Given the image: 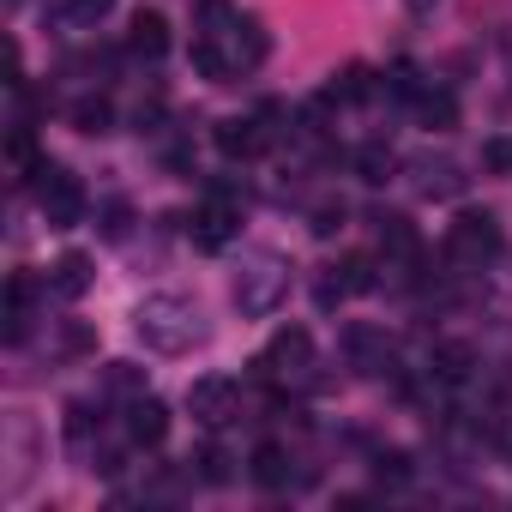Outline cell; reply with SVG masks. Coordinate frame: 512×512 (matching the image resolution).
I'll use <instances>...</instances> for the list:
<instances>
[{
	"mask_svg": "<svg viewBox=\"0 0 512 512\" xmlns=\"http://www.w3.org/2000/svg\"><path fill=\"white\" fill-rule=\"evenodd\" d=\"M338 223H344V205H320L314 211V235H332Z\"/></svg>",
	"mask_w": 512,
	"mask_h": 512,
	"instance_id": "f546056e",
	"label": "cell"
},
{
	"mask_svg": "<svg viewBox=\"0 0 512 512\" xmlns=\"http://www.w3.org/2000/svg\"><path fill=\"white\" fill-rule=\"evenodd\" d=\"M284 296H290V260L272 247H253L229 284V302L241 308V320H266V314H278Z\"/></svg>",
	"mask_w": 512,
	"mask_h": 512,
	"instance_id": "7a4b0ae2",
	"label": "cell"
},
{
	"mask_svg": "<svg viewBox=\"0 0 512 512\" xmlns=\"http://www.w3.org/2000/svg\"><path fill=\"white\" fill-rule=\"evenodd\" d=\"M7 7H19V0H7Z\"/></svg>",
	"mask_w": 512,
	"mask_h": 512,
	"instance_id": "1f68e13d",
	"label": "cell"
},
{
	"mask_svg": "<svg viewBox=\"0 0 512 512\" xmlns=\"http://www.w3.org/2000/svg\"><path fill=\"white\" fill-rule=\"evenodd\" d=\"M500 247H506V235H500V217H494V211H458V217L446 223V260L464 266V272L494 266Z\"/></svg>",
	"mask_w": 512,
	"mask_h": 512,
	"instance_id": "3957f363",
	"label": "cell"
},
{
	"mask_svg": "<svg viewBox=\"0 0 512 512\" xmlns=\"http://www.w3.org/2000/svg\"><path fill=\"white\" fill-rule=\"evenodd\" d=\"M434 374H440V380H464V374H470V350H464V344H440V350H434Z\"/></svg>",
	"mask_w": 512,
	"mask_h": 512,
	"instance_id": "cb8c5ba5",
	"label": "cell"
},
{
	"mask_svg": "<svg viewBox=\"0 0 512 512\" xmlns=\"http://www.w3.org/2000/svg\"><path fill=\"white\" fill-rule=\"evenodd\" d=\"M344 362H350L356 374L380 380V374H392V368H398V344H392V332H386V326L350 320V326H344Z\"/></svg>",
	"mask_w": 512,
	"mask_h": 512,
	"instance_id": "5b68a950",
	"label": "cell"
},
{
	"mask_svg": "<svg viewBox=\"0 0 512 512\" xmlns=\"http://www.w3.org/2000/svg\"><path fill=\"white\" fill-rule=\"evenodd\" d=\"M31 308H37V278L31 272H13V284H7V344H25Z\"/></svg>",
	"mask_w": 512,
	"mask_h": 512,
	"instance_id": "9a60e30c",
	"label": "cell"
},
{
	"mask_svg": "<svg viewBox=\"0 0 512 512\" xmlns=\"http://www.w3.org/2000/svg\"><path fill=\"white\" fill-rule=\"evenodd\" d=\"M374 476H380V482H392V488H398V482H410V452H380V458H374Z\"/></svg>",
	"mask_w": 512,
	"mask_h": 512,
	"instance_id": "4316f807",
	"label": "cell"
},
{
	"mask_svg": "<svg viewBox=\"0 0 512 512\" xmlns=\"http://www.w3.org/2000/svg\"><path fill=\"white\" fill-rule=\"evenodd\" d=\"M193 464H199V476H205V482H229V458H223L217 446H199V458H193Z\"/></svg>",
	"mask_w": 512,
	"mask_h": 512,
	"instance_id": "f1b7e54d",
	"label": "cell"
},
{
	"mask_svg": "<svg viewBox=\"0 0 512 512\" xmlns=\"http://www.w3.org/2000/svg\"><path fill=\"white\" fill-rule=\"evenodd\" d=\"M235 7L229 0H199V13H193V37H229L235 31Z\"/></svg>",
	"mask_w": 512,
	"mask_h": 512,
	"instance_id": "ffe728a7",
	"label": "cell"
},
{
	"mask_svg": "<svg viewBox=\"0 0 512 512\" xmlns=\"http://www.w3.org/2000/svg\"><path fill=\"white\" fill-rule=\"evenodd\" d=\"M332 97H344V103H362V97H374V73H368V67H344V73L332 79Z\"/></svg>",
	"mask_w": 512,
	"mask_h": 512,
	"instance_id": "603a6c76",
	"label": "cell"
},
{
	"mask_svg": "<svg viewBox=\"0 0 512 512\" xmlns=\"http://www.w3.org/2000/svg\"><path fill=\"white\" fill-rule=\"evenodd\" d=\"M308 362H314V338H308V326H284V332L260 350V362H253V368L272 374V380H284V374H302Z\"/></svg>",
	"mask_w": 512,
	"mask_h": 512,
	"instance_id": "52a82bcc",
	"label": "cell"
},
{
	"mask_svg": "<svg viewBox=\"0 0 512 512\" xmlns=\"http://www.w3.org/2000/svg\"><path fill=\"white\" fill-rule=\"evenodd\" d=\"M404 7H410V13H428V7H434V0H404Z\"/></svg>",
	"mask_w": 512,
	"mask_h": 512,
	"instance_id": "4dcf8cb0",
	"label": "cell"
},
{
	"mask_svg": "<svg viewBox=\"0 0 512 512\" xmlns=\"http://www.w3.org/2000/svg\"><path fill=\"white\" fill-rule=\"evenodd\" d=\"M109 392L139 398V392H145V368H133V362H109Z\"/></svg>",
	"mask_w": 512,
	"mask_h": 512,
	"instance_id": "484cf974",
	"label": "cell"
},
{
	"mask_svg": "<svg viewBox=\"0 0 512 512\" xmlns=\"http://www.w3.org/2000/svg\"><path fill=\"white\" fill-rule=\"evenodd\" d=\"M49 290L67 296V302H79L91 290V260H85V253H61V260L49 266Z\"/></svg>",
	"mask_w": 512,
	"mask_h": 512,
	"instance_id": "e0dca14e",
	"label": "cell"
},
{
	"mask_svg": "<svg viewBox=\"0 0 512 512\" xmlns=\"http://www.w3.org/2000/svg\"><path fill=\"white\" fill-rule=\"evenodd\" d=\"M133 332L157 356H187L193 344H205V320H199V308L187 296H145L133 308Z\"/></svg>",
	"mask_w": 512,
	"mask_h": 512,
	"instance_id": "6da1fadb",
	"label": "cell"
},
{
	"mask_svg": "<svg viewBox=\"0 0 512 512\" xmlns=\"http://www.w3.org/2000/svg\"><path fill=\"white\" fill-rule=\"evenodd\" d=\"M362 290H374V266L362 260V253H350V260L326 266V278H320V308H338L344 296H362Z\"/></svg>",
	"mask_w": 512,
	"mask_h": 512,
	"instance_id": "7c38bea8",
	"label": "cell"
},
{
	"mask_svg": "<svg viewBox=\"0 0 512 512\" xmlns=\"http://www.w3.org/2000/svg\"><path fill=\"white\" fill-rule=\"evenodd\" d=\"M410 187L422 193V199H458L464 193V169L452 163V157H410Z\"/></svg>",
	"mask_w": 512,
	"mask_h": 512,
	"instance_id": "8fae6325",
	"label": "cell"
},
{
	"mask_svg": "<svg viewBox=\"0 0 512 512\" xmlns=\"http://www.w3.org/2000/svg\"><path fill=\"white\" fill-rule=\"evenodd\" d=\"M416 121H422L428 133L458 127V103H452V91H422V97H416Z\"/></svg>",
	"mask_w": 512,
	"mask_h": 512,
	"instance_id": "d6986e66",
	"label": "cell"
},
{
	"mask_svg": "<svg viewBox=\"0 0 512 512\" xmlns=\"http://www.w3.org/2000/svg\"><path fill=\"white\" fill-rule=\"evenodd\" d=\"M109 7H115V0H49V19H55V25H73V31H85V25L109 19Z\"/></svg>",
	"mask_w": 512,
	"mask_h": 512,
	"instance_id": "ac0fdd59",
	"label": "cell"
},
{
	"mask_svg": "<svg viewBox=\"0 0 512 512\" xmlns=\"http://www.w3.org/2000/svg\"><path fill=\"white\" fill-rule=\"evenodd\" d=\"M392 169H398L392 145H362V151H356V175H362V181L380 187V181H392Z\"/></svg>",
	"mask_w": 512,
	"mask_h": 512,
	"instance_id": "7402d4cb",
	"label": "cell"
},
{
	"mask_svg": "<svg viewBox=\"0 0 512 512\" xmlns=\"http://www.w3.org/2000/svg\"><path fill=\"white\" fill-rule=\"evenodd\" d=\"M67 115H73V127H79V133H91V139L115 127V115H109V103H103V97H79Z\"/></svg>",
	"mask_w": 512,
	"mask_h": 512,
	"instance_id": "44dd1931",
	"label": "cell"
},
{
	"mask_svg": "<svg viewBox=\"0 0 512 512\" xmlns=\"http://www.w3.org/2000/svg\"><path fill=\"white\" fill-rule=\"evenodd\" d=\"M127 440H133V446H163V440H169V404L139 392V398L127 404Z\"/></svg>",
	"mask_w": 512,
	"mask_h": 512,
	"instance_id": "4fadbf2b",
	"label": "cell"
},
{
	"mask_svg": "<svg viewBox=\"0 0 512 512\" xmlns=\"http://www.w3.org/2000/svg\"><path fill=\"white\" fill-rule=\"evenodd\" d=\"M187 410H193V422H205V428H229V422L241 416V380H229V374L193 380V386H187Z\"/></svg>",
	"mask_w": 512,
	"mask_h": 512,
	"instance_id": "8992f818",
	"label": "cell"
},
{
	"mask_svg": "<svg viewBox=\"0 0 512 512\" xmlns=\"http://www.w3.org/2000/svg\"><path fill=\"white\" fill-rule=\"evenodd\" d=\"M482 169L488 175H512V139H482Z\"/></svg>",
	"mask_w": 512,
	"mask_h": 512,
	"instance_id": "83f0119b",
	"label": "cell"
},
{
	"mask_svg": "<svg viewBox=\"0 0 512 512\" xmlns=\"http://www.w3.org/2000/svg\"><path fill=\"white\" fill-rule=\"evenodd\" d=\"M37 211H43V223L49 229H73V223H85V181L73 175V169H61V163H43L37 175Z\"/></svg>",
	"mask_w": 512,
	"mask_h": 512,
	"instance_id": "277c9868",
	"label": "cell"
},
{
	"mask_svg": "<svg viewBox=\"0 0 512 512\" xmlns=\"http://www.w3.org/2000/svg\"><path fill=\"white\" fill-rule=\"evenodd\" d=\"M235 229H241V211H235L229 199H205V205L193 211V223H187V235H193L199 253H223V247L235 241Z\"/></svg>",
	"mask_w": 512,
	"mask_h": 512,
	"instance_id": "ba28073f",
	"label": "cell"
},
{
	"mask_svg": "<svg viewBox=\"0 0 512 512\" xmlns=\"http://www.w3.org/2000/svg\"><path fill=\"white\" fill-rule=\"evenodd\" d=\"M266 145H272V133H266V121H260V115H229V121H217V151H223L229 163H253V157H266Z\"/></svg>",
	"mask_w": 512,
	"mask_h": 512,
	"instance_id": "9c48e42d",
	"label": "cell"
},
{
	"mask_svg": "<svg viewBox=\"0 0 512 512\" xmlns=\"http://www.w3.org/2000/svg\"><path fill=\"white\" fill-rule=\"evenodd\" d=\"M211 43H223L229 73H253V67L272 55V37H266V25H260V19H235V31H229V37H211Z\"/></svg>",
	"mask_w": 512,
	"mask_h": 512,
	"instance_id": "30bf717a",
	"label": "cell"
},
{
	"mask_svg": "<svg viewBox=\"0 0 512 512\" xmlns=\"http://www.w3.org/2000/svg\"><path fill=\"white\" fill-rule=\"evenodd\" d=\"M386 91H392V97H410V103H416V97H422L428 85H422V73H416L410 61H398V67L386 73Z\"/></svg>",
	"mask_w": 512,
	"mask_h": 512,
	"instance_id": "d4e9b609",
	"label": "cell"
},
{
	"mask_svg": "<svg viewBox=\"0 0 512 512\" xmlns=\"http://www.w3.org/2000/svg\"><path fill=\"white\" fill-rule=\"evenodd\" d=\"M247 476L260 482V488H290V452L278 440H260L253 458H247Z\"/></svg>",
	"mask_w": 512,
	"mask_h": 512,
	"instance_id": "2e32d148",
	"label": "cell"
},
{
	"mask_svg": "<svg viewBox=\"0 0 512 512\" xmlns=\"http://www.w3.org/2000/svg\"><path fill=\"white\" fill-rule=\"evenodd\" d=\"M127 49L139 55V61H163L169 55V19L163 13H133V25H127Z\"/></svg>",
	"mask_w": 512,
	"mask_h": 512,
	"instance_id": "5bb4252c",
	"label": "cell"
}]
</instances>
